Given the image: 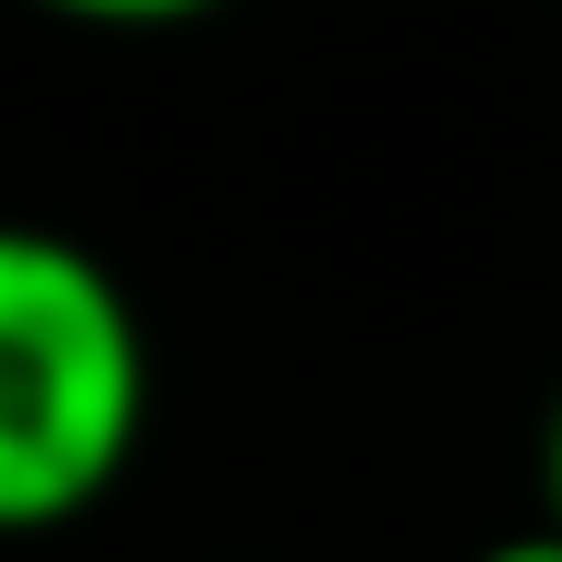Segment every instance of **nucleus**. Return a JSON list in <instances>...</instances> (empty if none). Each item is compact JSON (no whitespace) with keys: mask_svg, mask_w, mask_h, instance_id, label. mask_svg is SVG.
I'll return each mask as SVG.
<instances>
[{"mask_svg":"<svg viewBox=\"0 0 562 562\" xmlns=\"http://www.w3.org/2000/svg\"><path fill=\"white\" fill-rule=\"evenodd\" d=\"M146 438V334L63 229H0V521L63 531Z\"/></svg>","mask_w":562,"mask_h":562,"instance_id":"nucleus-1","label":"nucleus"},{"mask_svg":"<svg viewBox=\"0 0 562 562\" xmlns=\"http://www.w3.org/2000/svg\"><path fill=\"white\" fill-rule=\"evenodd\" d=\"M63 21H94V32H178V21L220 11V0H42Z\"/></svg>","mask_w":562,"mask_h":562,"instance_id":"nucleus-2","label":"nucleus"},{"mask_svg":"<svg viewBox=\"0 0 562 562\" xmlns=\"http://www.w3.org/2000/svg\"><path fill=\"white\" fill-rule=\"evenodd\" d=\"M469 562H562V531H552V521H531V531H501V542H480Z\"/></svg>","mask_w":562,"mask_h":562,"instance_id":"nucleus-3","label":"nucleus"},{"mask_svg":"<svg viewBox=\"0 0 562 562\" xmlns=\"http://www.w3.org/2000/svg\"><path fill=\"white\" fill-rule=\"evenodd\" d=\"M542 521L562 531V396H552V427H542Z\"/></svg>","mask_w":562,"mask_h":562,"instance_id":"nucleus-4","label":"nucleus"}]
</instances>
